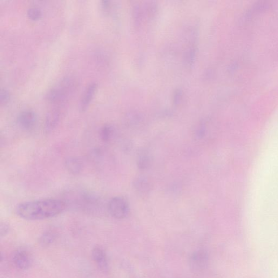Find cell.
Segmentation results:
<instances>
[{"label": "cell", "mask_w": 278, "mask_h": 278, "mask_svg": "<svg viewBox=\"0 0 278 278\" xmlns=\"http://www.w3.org/2000/svg\"><path fill=\"white\" fill-rule=\"evenodd\" d=\"M91 255L98 267L103 272H106L108 269V262L104 249L99 246L95 247L92 250Z\"/></svg>", "instance_id": "ba28073f"}, {"label": "cell", "mask_w": 278, "mask_h": 278, "mask_svg": "<svg viewBox=\"0 0 278 278\" xmlns=\"http://www.w3.org/2000/svg\"><path fill=\"white\" fill-rule=\"evenodd\" d=\"M64 165L67 171L73 175H78L83 171L84 164L82 160L77 157L67 158Z\"/></svg>", "instance_id": "30bf717a"}, {"label": "cell", "mask_w": 278, "mask_h": 278, "mask_svg": "<svg viewBox=\"0 0 278 278\" xmlns=\"http://www.w3.org/2000/svg\"><path fill=\"white\" fill-rule=\"evenodd\" d=\"M77 85L78 82L75 77H65L47 91L46 99L51 104H62L76 90Z\"/></svg>", "instance_id": "7a4b0ae2"}, {"label": "cell", "mask_w": 278, "mask_h": 278, "mask_svg": "<svg viewBox=\"0 0 278 278\" xmlns=\"http://www.w3.org/2000/svg\"><path fill=\"white\" fill-rule=\"evenodd\" d=\"M98 89V84L92 83L88 85L84 91L79 103V110L81 112H84L91 103L95 94Z\"/></svg>", "instance_id": "9c48e42d"}, {"label": "cell", "mask_w": 278, "mask_h": 278, "mask_svg": "<svg viewBox=\"0 0 278 278\" xmlns=\"http://www.w3.org/2000/svg\"><path fill=\"white\" fill-rule=\"evenodd\" d=\"M150 158L148 155L142 154L138 160V166L141 169H145L150 166Z\"/></svg>", "instance_id": "9a60e30c"}, {"label": "cell", "mask_w": 278, "mask_h": 278, "mask_svg": "<svg viewBox=\"0 0 278 278\" xmlns=\"http://www.w3.org/2000/svg\"><path fill=\"white\" fill-rule=\"evenodd\" d=\"M12 261L17 268L22 270L29 269L32 263L30 254L26 250L22 249L16 251L12 256Z\"/></svg>", "instance_id": "8992f818"}, {"label": "cell", "mask_w": 278, "mask_h": 278, "mask_svg": "<svg viewBox=\"0 0 278 278\" xmlns=\"http://www.w3.org/2000/svg\"><path fill=\"white\" fill-rule=\"evenodd\" d=\"M108 212L116 219L126 218L129 213V206L125 199L121 197H115L108 203Z\"/></svg>", "instance_id": "3957f363"}, {"label": "cell", "mask_w": 278, "mask_h": 278, "mask_svg": "<svg viewBox=\"0 0 278 278\" xmlns=\"http://www.w3.org/2000/svg\"><path fill=\"white\" fill-rule=\"evenodd\" d=\"M115 134V129L111 125H105L100 128L99 137L102 141L110 142L113 138Z\"/></svg>", "instance_id": "4fadbf2b"}, {"label": "cell", "mask_w": 278, "mask_h": 278, "mask_svg": "<svg viewBox=\"0 0 278 278\" xmlns=\"http://www.w3.org/2000/svg\"><path fill=\"white\" fill-rule=\"evenodd\" d=\"M10 93L5 89H2L0 92V103L2 105H5L9 103L10 100Z\"/></svg>", "instance_id": "2e32d148"}, {"label": "cell", "mask_w": 278, "mask_h": 278, "mask_svg": "<svg viewBox=\"0 0 278 278\" xmlns=\"http://www.w3.org/2000/svg\"><path fill=\"white\" fill-rule=\"evenodd\" d=\"M10 230V226L8 223L6 222L1 223V225H0V236H1L2 238L9 233Z\"/></svg>", "instance_id": "e0dca14e"}, {"label": "cell", "mask_w": 278, "mask_h": 278, "mask_svg": "<svg viewBox=\"0 0 278 278\" xmlns=\"http://www.w3.org/2000/svg\"><path fill=\"white\" fill-rule=\"evenodd\" d=\"M58 235L55 230H47L39 237V243L43 247H49L56 241Z\"/></svg>", "instance_id": "8fae6325"}, {"label": "cell", "mask_w": 278, "mask_h": 278, "mask_svg": "<svg viewBox=\"0 0 278 278\" xmlns=\"http://www.w3.org/2000/svg\"><path fill=\"white\" fill-rule=\"evenodd\" d=\"M37 123L36 114L30 110H27L19 113L17 117L19 126L25 131H31L35 127Z\"/></svg>", "instance_id": "5b68a950"}, {"label": "cell", "mask_w": 278, "mask_h": 278, "mask_svg": "<svg viewBox=\"0 0 278 278\" xmlns=\"http://www.w3.org/2000/svg\"><path fill=\"white\" fill-rule=\"evenodd\" d=\"M61 116L62 111L59 107L53 108L47 113L45 122V130L46 132H51L55 130L59 123Z\"/></svg>", "instance_id": "52a82bcc"}, {"label": "cell", "mask_w": 278, "mask_h": 278, "mask_svg": "<svg viewBox=\"0 0 278 278\" xmlns=\"http://www.w3.org/2000/svg\"><path fill=\"white\" fill-rule=\"evenodd\" d=\"M27 14L30 19L37 20L41 18L42 12L37 7L32 6L28 9Z\"/></svg>", "instance_id": "5bb4252c"}, {"label": "cell", "mask_w": 278, "mask_h": 278, "mask_svg": "<svg viewBox=\"0 0 278 278\" xmlns=\"http://www.w3.org/2000/svg\"><path fill=\"white\" fill-rule=\"evenodd\" d=\"M67 207V203L62 200H40L21 203L17 207L16 213L20 218L26 220H42L62 213Z\"/></svg>", "instance_id": "6da1fadb"}, {"label": "cell", "mask_w": 278, "mask_h": 278, "mask_svg": "<svg viewBox=\"0 0 278 278\" xmlns=\"http://www.w3.org/2000/svg\"><path fill=\"white\" fill-rule=\"evenodd\" d=\"M133 186L135 191L141 195H146L150 192V182L144 177H139L135 179Z\"/></svg>", "instance_id": "7c38bea8"}, {"label": "cell", "mask_w": 278, "mask_h": 278, "mask_svg": "<svg viewBox=\"0 0 278 278\" xmlns=\"http://www.w3.org/2000/svg\"><path fill=\"white\" fill-rule=\"evenodd\" d=\"M209 262V254L205 250H199L190 257L189 265L194 271L205 269Z\"/></svg>", "instance_id": "277c9868"}]
</instances>
